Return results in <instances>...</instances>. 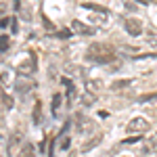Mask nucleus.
Wrapping results in <instances>:
<instances>
[{
    "label": "nucleus",
    "mask_w": 157,
    "mask_h": 157,
    "mask_svg": "<svg viewBox=\"0 0 157 157\" xmlns=\"http://www.w3.org/2000/svg\"><path fill=\"white\" fill-rule=\"evenodd\" d=\"M94 103H97V94L86 90L84 94H82V105H84V107H90V105H94Z\"/></svg>",
    "instance_id": "obj_13"
},
{
    "label": "nucleus",
    "mask_w": 157,
    "mask_h": 157,
    "mask_svg": "<svg viewBox=\"0 0 157 157\" xmlns=\"http://www.w3.org/2000/svg\"><path fill=\"white\" fill-rule=\"evenodd\" d=\"M117 59V52L111 44H105V42H92L88 50H86V61L90 63H98V65H109Z\"/></svg>",
    "instance_id": "obj_1"
},
{
    "label": "nucleus",
    "mask_w": 157,
    "mask_h": 157,
    "mask_svg": "<svg viewBox=\"0 0 157 157\" xmlns=\"http://www.w3.org/2000/svg\"><path fill=\"white\" fill-rule=\"evenodd\" d=\"M0 103H4V109H6V111H11V109L15 107V98H13L6 90H0Z\"/></svg>",
    "instance_id": "obj_10"
},
{
    "label": "nucleus",
    "mask_w": 157,
    "mask_h": 157,
    "mask_svg": "<svg viewBox=\"0 0 157 157\" xmlns=\"http://www.w3.org/2000/svg\"><path fill=\"white\" fill-rule=\"evenodd\" d=\"M0 121H2V107H0Z\"/></svg>",
    "instance_id": "obj_25"
},
{
    "label": "nucleus",
    "mask_w": 157,
    "mask_h": 157,
    "mask_svg": "<svg viewBox=\"0 0 157 157\" xmlns=\"http://www.w3.org/2000/svg\"><path fill=\"white\" fill-rule=\"evenodd\" d=\"M145 151L147 153H157V132H153L145 140Z\"/></svg>",
    "instance_id": "obj_9"
},
{
    "label": "nucleus",
    "mask_w": 157,
    "mask_h": 157,
    "mask_svg": "<svg viewBox=\"0 0 157 157\" xmlns=\"http://www.w3.org/2000/svg\"><path fill=\"white\" fill-rule=\"evenodd\" d=\"M15 23V17H4V19H0V27L4 29V27H11Z\"/></svg>",
    "instance_id": "obj_21"
},
{
    "label": "nucleus",
    "mask_w": 157,
    "mask_h": 157,
    "mask_svg": "<svg viewBox=\"0 0 157 157\" xmlns=\"http://www.w3.org/2000/svg\"><path fill=\"white\" fill-rule=\"evenodd\" d=\"M134 80H120V82H113L111 84V90H121V88H128V86H132Z\"/></svg>",
    "instance_id": "obj_16"
},
{
    "label": "nucleus",
    "mask_w": 157,
    "mask_h": 157,
    "mask_svg": "<svg viewBox=\"0 0 157 157\" xmlns=\"http://www.w3.org/2000/svg\"><path fill=\"white\" fill-rule=\"evenodd\" d=\"M71 147V138L69 136H65V134H61V143H59V149L61 151H67Z\"/></svg>",
    "instance_id": "obj_18"
},
{
    "label": "nucleus",
    "mask_w": 157,
    "mask_h": 157,
    "mask_svg": "<svg viewBox=\"0 0 157 157\" xmlns=\"http://www.w3.org/2000/svg\"><path fill=\"white\" fill-rule=\"evenodd\" d=\"M61 82L67 86V90H65V97H67V103H71V98L75 97V86H73V82L69 80V78H63Z\"/></svg>",
    "instance_id": "obj_11"
},
{
    "label": "nucleus",
    "mask_w": 157,
    "mask_h": 157,
    "mask_svg": "<svg viewBox=\"0 0 157 157\" xmlns=\"http://www.w3.org/2000/svg\"><path fill=\"white\" fill-rule=\"evenodd\" d=\"M57 36H59V38H67V36H71V32H59Z\"/></svg>",
    "instance_id": "obj_24"
},
{
    "label": "nucleus",
    "mask_w": 157,
    "mask_h": 157,
    "mask_svg": "<svg viewBox=\"0 0 157 157\" xmlns=\"http://www.w3.org/2000/svg\"><path fill=\"white\" fill-rule=\"evenodd\" d=\"M61 103H63V94H61V92H55V94H52V103H50L52 113H57V111L61 109Z\"/></svg>",
    "instance_id": "obj_14"
},
{
    "label": "nucleus",
    "mask_w": 157,
    "mask_h": 157,
    "mask_svg": "<svg viewBox=\"0 0 157 157\" xmlns=\"http://www.w3.org/2000/svg\"><path fill=\"white\" fill-rule=\"evenodd\" d=\"M17 73L19 75H25V78H32V73H36V57L29 55L25 61H21L17 65Z\"/></svg>",
    "instance_id": "obj_4"
},
{
    "label": "nucleus",
    "mask_w": 157,
    "mask_h": 157,
    "mask_svg": "<svg viewBox=\"0 0 157 157\" xmlns=\"http://www.w3.org/2000/svg\"><path fill=\"white\" fill-rule=\"evenodd\" d=\"M71 32L73 34H80V36H92L94 34V27H88V25H84L82 21H71Z\"/></svg>",
    "instance_id": "obj_6"
},
{
    "label": "nucleus",
    "mask_w": 157,
    "mask_h": 157,
    "mask_svg": "<svg viewBox=\"0 0 157 157\" xmlns=\"http://www.w3.org/2000/svg\"><path fill=\"white\" fill-rule=\"evenodd\" d=\"M0 86H2V90H6V88L11 86V75H9V71L0 73Z\"/></svg>",
    "instance_id": "obj_17"
},
{
    "label": "nucleus",
    "mask_w": 157,
    "mask_h": 157,
    "mask_svg": "<svg viewBox=\"0 0 157 157\" xmlns=\"http://www.w3.org/2000/svg\"><path fill=\"white\" fill-rule=\"evenodd\" d=\"M120 157H130V155H120Z\"/></svg>",
    "instance_id": "obj_26"
},
{
    "label": "nucleus",
    "mask_w": 157,
    "mask_h": 157,
    "mask_svg": "<svg viewBox=\"0 0 157 157\" xmlns=\"http://www.w3.org/2000/svg\"><path fill=\"white\" fill-rule=\"evenodd\" d=\"M84 88L88 92H94V94H97L98 90H103V80H86Z\"/></svg>",
    "instance_id": "obj_8"
},
{
    "label": "nucleus",
    "mask_w": 157,
    "mask_h": 157,
    "mask_svg": "<svg viewBox=\"0 0 157 157\" xmlns=\"http://www.w3.org/2000/svg\"><path fill=\"white\" fill-rule=\"evenodd\" d=\"M67 71H73V75H84V69H82V67H78V65H69V67H67Z\"/></svg>",
    "instance_id": "obj_23"
},
{
    "label": "nucleus",
    "mask_w": 157,
    "mask_h": 157,
    "mask_svg": "<svg viewBox=\"0 0 157 157\" xmlns=\"http://www.w3.org/2000/svg\"><path fill=\"white\" fill-rule=\"evenodd\" d=\"M34 88H36V82L32 78H25V75H19L17 82H15V90H17L19 97H27Z\"/></svg>",
    "instance_id": "obj_3"
},
{
    "label": "nucleus",
    "mask_w": 157,
    "mask_h": 157,
    "mask_svg": "<svg viewBox=\"0 0 157 157\" xmlns=\"http://www.w3.org/2000/svg\"><path fill=\"white\" fill-rule=\"evenodd\" d=\"M19 157H36V149H34V145L25 140L23 145L19 147Z\"/></svg>",
    "instance_id": "obj_7"
},
{
    "label": "nucleus",
    "mask_w": 157,
    "mask_h": 157,
    "mask_svg": "<svg viewBox=\"0 0 157 157\" xmlns=\"http://www.w3.org/2000/svg\"><path fill=\"white\" fill-rule=\"evenodd\" d=\"M140 103H151V101H157V92L155 94H143V97H138Z\"/></svg>",
    "instance_id": "obj_22"
},
{
    "label": "nucleus",
    "mask_w": 157,
    "mask_h": 157,
    "mask_svg": "<svg viewBox=\"0 0 157 157\" xmlns=\"http://www.w3.org/2000/svg\"><path fill=\"white\" fill-rule=\"evenodd\" d=\"M32 120H34V124H40V121H42V109H40V101H36V107H34V111H32Z\"/></svg>",
    "instance_id": "obj_15"
},
{
    "label": "nucleus",
    "mask_w": 157,
    "mask_h": 157,
    "mask_svg": "<svg viewBox=\"0 0 157 157\" xmlns=\"http://www.w3.org/2000/svg\"><path fill=\"white\" fill-rule=\"evenodd\" d=\"M149 128H151V124L143 115H136V117H132V120L126 124V132L128 134H145Z\"/></svg>",
    "instance_id": "obj_2"
},
{
    "label": "nucleus",
    "mask_w": 157,
    "mask_h": 157,
    "mask_svg": "<svg viewBox=\"0 0 157 157\" xmlns=\"http://www.w3.org/2000/svg\"><path fill=\"white\" fill-rule=\"evenodd\" d=\"M9 46H11V38L2 34V36H0V52H4V50L9 48Z\"/></svg>",
    "instance_id": "obj_19"
},
{
    "label": "nucleus",
    "mask_w": 157,
    "mask_h": 157,
    "mask_svg": "<svg viewBox=\"0 0 157 157\" xmlns=\"http://www.w3.org/2000/svg\"><path fill=\"white\" fill-rule=\"evenodd\" d=\"M124 29H126L130 36H134V38L140 36V34H143V21L130 17V19H126V21H124Z\"/></svg>",
    "instance_id": "obj_5"
},
{
    "label": "nucleus",
    "mask_w": 157,
    "mask_h": 157,
    "mask_svg": "<svg viewBox=\"0 0 157 157\" xmlns=\"http://www.w3.org/2000/svg\"><path fill=\"white\" fill-rule=\"evenodd\" d=\"M101 140H103V136H101V134H97V136H92V138H90V140H88V143H84V145H82V151H92V149H94V147H98L101 145Z\"/></svg>",
    "instance_id": "obj_12"
},
{
    "label": "nucleus",
    "mask_w": 157,
    "mask_h": 157,
    "mask_svg": "<svg viewBox=\"0 0 157 157\" xmlns=\"http://www.w3.org/2000/svg\"><path fill=\"white\" fill-rule=\"evenodd\" d=\"M140 140H143V134H132L124 140V145H134V143H140Z\"/></svg>",
    "instance_id": "obj_20"
}]
</instances>
